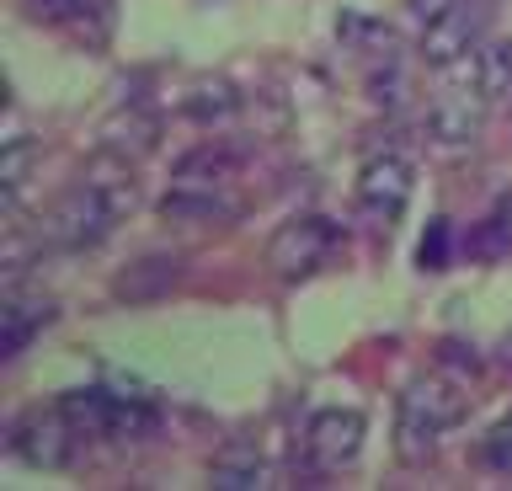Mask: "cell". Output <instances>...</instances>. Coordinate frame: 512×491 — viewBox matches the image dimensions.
<instances>
[{
	"label": "cell",
	"mask_w": 512,
	"mask_h": 491,
	"mask_svg": "<svg viewBox=\"0 0 512 491\" xmlns=\"http://www.w3.org/2000/svg\"><path fill=\"white\" fill-rule=\"evenodd\" d=\"M470 417V395H464L454 379L443 374H422L411 379L406 395H400V422H395V454L406 465H427L432 449H438V433L459 427Z\"/></svg>",
	"instance_id": "6da1fadb"
},
{
	"label": "cell",
	"mask_w": 512,
	"mask_h": 491,
	"mask_svg": "<svg viewBox=\"0 0 512 491\" xmlns=\"http://www.w3.org/2000/svg\"><path fill=\"white\" fill-rule=\"evenodd\" d=\"M118 225L112 219V209L102 198L91 193L86 182L75 187V193H64L54 209L43 214V225H38V241L48 246H64V251H80V246H96V241H107V230Z\"/></svg>",
	"instance_id": "7a4b0ae2"
},
{
	"label": "cell",
	"mask_w": 512,
	"mask_h": 491,
	"mask_svg": "<svg viewBox=\"0 0 512 491\" xmlns=\"http://www.w3.org/2000/svg\"><path fill=\"white\" fill-rule=\"evenodd\" d=\"M75 427L64 411H27L22 422H11V438L6 449L22 459V465L32 470H64L75 459Z\"/></svg>",
	"instance_id": "3957f363"
},
{
	"label": "cell",
	"mask_w": 512,
	"mask_h": 491,
	"mask_svg": "<svg viewBox=\"0 0 512 491\" xmlns=\"http://www.w3.org/2000/svg\"><path fill=\"white\" fill-rule=\"evenodd\" d=\"M331 246H336L331 219H315V214L288 219V225L272 235V246H267V267L278 278H304V273H315V267L331 257Z\"/></svg>",
	"instance_id": "277c9868"
},
{
	"label": "cell",
	"mask_w": 512,
	"mask_h": 491,
	"mask_svg": "<svg viewBox=\"0 0 512 491\" xmlns=\"http://www.w3.org/2000/svg\"><path fill=\"white\" fill-rule=\"evenodd\" d=\"M480 33H486V11L475 0H459L454 11H443L438 22L422 27V59L432 70H459L480 49Z\"/></svg>",
	"instance_id": "5b68a950"
},
{
	"label": "cell",
	"mask_w": 512,
	"mask_h": 491,
	"mask_svg": "<svg viewBox=\"0 0 512 491\" xmlns=\"http://www.w3.org/2000/svg\"><path fill=\"white\" fill-rule=\"evenodd\" d=\"M422 134L443 155H470L486 134V107H480V97H438L422 118Z\"/></svg>",
	"instance_id": "8992f818"
},
{
	"label": "cell",
	"mask_w": 512,
	"mask_h": 491,
	"mask_svg": "<svg viewBox=\"0 0 512 491\" xmlns=\"http://www.w3.org/2000/svg\"><path fill=\"white\" fill-rule=\"evenodd\" d=\"M411 177L416 171H411L406 155L384 150V155H374V161H363V171H358V203L379 219V225H390L411 198Z\"/></svg>",
	"instance_id": "52a82bcc"
},
{
	"label": "cell",
	"mask_w": 512,
	"mask_h": 491,
	"mask_svg": "<svg viewBox=\"0 0 512 491\" xmlns=\"http://www.w3.org/2000/svg\"><path fill=\"white\" fill-rule=\"evenodd\" d=\"M363 411L352 406H326L310 417V433H304V443H310V454L320 459V465H352L363 449Z\"/></svg>",
	"instance_id": "ba28073f"
},
{
	"label": "cell",
	"mask_w": 512,
	"mask_h": 491,
	"mask_svg": "<svg viewBox=\"0 0 512 491\" xmlns=\"http://www.w3.org/2000/svg\"><path fill=\"white\" fill-rule=\"evenodd\" d=\"M176 278H182V257H139V262H128L118 278H112V294L123 299V305H150V299L160 294H171L176 289Z\"/></svg>",
	"instance_id": "9c48e42d"
},
{
	"label": "cell",
	"mask_w": 512,
	"mask_h": 491,
	"mask_svg": "<svg viewBox=\"0 0 512 491\" xmlns=\"http://www.w3.org/2000/svg\"><path fill=\"white\" fill-rule=\"evenodd\" d=\"M454 75L475 86L480 102H512V43H480Z\"/></svg>",
	"instance_id": "30bf717a"
},
{
	"label": "cell",
	"mask_w": 512,
	"mask_h": 491,
	"mask_svg": "<svg viewBox=\"0 0 512 491\" xmlns=\"http://www.w3.org/2000/svg\"><path fill=\"white\" fill-rule=\"evenodd\" d=\"M91 187L96 198L112 209V219H123V214H134V203H139V187H134V166L123 161V155H112V150H102L96 161L86 166V177H80Z\"/></svg>",
	"instance_id": "8fae6325"
},
{
	"label": "cell",
	"mask_w": 512,
	"mask_h": 491,
	"mask_svg": "<svg viewBox=\"0 0 512 491\" xmlns=\"http://www.w3.org/2000/svg\"><path fill=\"white\" fill-rule=\"evenodd\" d=\"M235 171H240V150L224 145V139H214V145L187 150L182 161H176L171 182L176 187H224V182H235Z\"/></svg>",
	"instance_id": "7c38bea8"
},
{
	"label": "cell",
	"mask_w": 512,
	"mask_h": 491,
	"mask_svg": "<svg viewBox=\"0 0 512 491\" xmlns=\"http://www.w3.org/2000/svg\"><path fill=\"white\" fill-rule=\"evenodd\" d=\"M155 145H160V118L144 113V107H118V113L102 123V150L123 155V161L150 155Z\"/></svg>",
	"instance_id": "4fadbf2b"
},
{
	"label": "cell",
	"mask_w": 512,
	"mask_h": 491,
	"mask_svg": "<svg viewBox=\"0 0 512 491\" xmlns=\"http://www.w3.org/2000/svg\"><path fill=\"white\" fill-rule=\"evenodd\" d=\"M160 214L176 219V225H219V219H235V203L224 198V187H176L160 198Z\"/></svg>",
	"instance_id": "5bb4252c"
},
{
	"label": "cell",
	"mask_w": 512,
	"mask_h": 491,
	"mask_svg": "<svg viewBox=\"0 0 512 491\" xmlns=\"http://www.w3.org/2000/svg\"><path fill=\"white\" fill-rule=\"evenodd\" d=\"M54 321V305L48 299H6V310H0V358H16L27 353V342L38 337V331Z\"/></svg>",
	"instance_id": "9a60e30c"
},
{
	"label": "cell",
	"mask_w": 512,
	"mask_h": 491,
	"mask_svg": "<svg viewBox=\"0 0 512 491\" xmlns=\"http://www.w3.org/2000/svg\"><path fill=\"white\" fill-rule=\"evenodd\" d=\"M208 481L219 491H262L267 486V459L251 449V443H230L219 449V459L208 465Z\"/></svg>",
	"instance_id": "2e32d148"
},
{
	"label": "cell",
	"mask_w": 512,
	"mask_h": 491,
	"mask_svg": "<svg viewBox=\"0 0 512 491\" xmlns=\"http://www.w3.org/2000/svg\"><path fill=\"white\" fill-rule=\"evenodd\" d=\"M336 38H342L352 54H374V59H390L400 49L395 27L368 17V11H342V17H336Z\"/></svg>",
	"instance_id": "e0dca14e"
},
{
	"label": "cell",
	"mask_w": 512,
	"mask_h": 491,
	"mask_svg": "<svg viewBox=\"0 0 512 491\" xmlns=\"http://www.w3.org/2000/svg\"><path fill=\"white\" fill-rule=\"evenodd\" d=\"M112 406H118V395H112V390H70L59 401V411L70 417L75 433H91V438L112 433Z\"/></svg>",
	"instance_id": "ac0fdd59"
},
{
	"label": "cell",
	"mask_w": 512,
	"mask_h": 491,
	"mask_svg": "<svg viewBox=\"0 0 512 491\" xmlns=\"http://www.w3.org/2000/svg\"><path fill=\"white\" fill-rule=\"evenodd\" d=\"M240 107V91L230 81H198L187 91V102H182V113L187 118H198V123H214V118H230Z\"/></svg>",
	"instance_id": "d6986e66"
},
{
	"label": "cell",
	"mask_w": 512,
	"mask_h": 491,
	"mask_svg": "<svg viewBox=\"0 0 512 491\" xmlns=\"http://www.w3.org/2000/svg\"><path fill=\"white\" fill-rule=\"evenodd\" d=\"M32 161H38V145H32L27 134H11V139H6V155H0V187H6V209H16V193H22Z\"/></svg>",
	"instance_id": "ffe728a7"
},
{
	"label": "cell",
	"mask_w": 512,
	"mask_h": 491,
	"mask_svg": "<svg viewBox=\"0 0 512 491\" xmlns=\"http://www.w3.org/2000/svg\"><path fill=\"white\" fill-rule=\"evenodd\" d=\"M155 406L144 401V395H118V406H112V433L107 438H144L155 433Z\"/></svg>",
	"instance_id": "44dd1931"
},
{
	"label": "cell",
	"mask_w": 512,
	"mask_h": 491,
	"mask_svg": "<svg viewBox=\"0 0 512 491\" xmlns=\"http://www.w3.org/2000/svg\"><path fill=\"white\" fill-rule=\"evenodd\" d=\"M480 459H486V470L512 475V417H502L486 438H480Z\"/></svg>",
	"instance_id": "7402d4cb"
},
{
	"label": "cell",
	"mask_w": 512,
	"mask_h": 491,
	"mask_svg": "<svg viewBox=\"0 0 512 491\" xmlns=\"http://www.w3.org/2000/svg\"><path fill=\"white\" fill-rule=\"evenodd\" d=\"M416 257H422L427 273H438V267L448 262V225H443V219L427 230V241H422V251H416Z\"/></svg>",
	"instance_id": "603a6c76"
},
{
	"label": "cell",
	"mask_w": 512,
	"mask_h": 491,
	"mask_svg": "<svg viewBox=\"0 0 512 491\" xmlns=\"http://www.w3.org/2000/svg\"><path fill=\"white\" fill-rule=\"evenodd\" d=\"M27 11L38 22H70L75 11H80V0H27Z\"/></svg>",
	"instance_id": "cb8c5ba5"
},
{
	"label": "cell",
	"mask_w": 512,
	"mask_h": 491,
	"mask_svg": "<svg viewBox=\"0 0 512 491\" xmlns=\"http://www.w3.org/2000/svg\"><path fill=\"white\" fill-rule=\"evenodd\" d=\"M459 0H406V11L416 17V27H427V22H438L443 11H454Z\"/></svg>",
	"instance_id": "d4e9b609"
},
{
	"label": "cell",
	"mask_w": 512,
	"mask_h": 491,
	"mask_svg": "<svg viewBox=\"0 0 512 491\" xmlns=\"http://www.w3.org/2000/svg\"><path fill=\"white\" fill-rule=\"evenodd\" d=\"M443 358H448V363H459V369H470V374L480 369V358H475V347H459V342H448V347H443Z\"/></svg>",
	"instance_id": "484cf974"
},
{
	"label": "cell",
	"mask_w": 512,
	"mask_h": 491,
	"mask_svg": "<svg viewBox=\"0 0 512 491\" xmlns=\"http://www.w3.org/2000/svg\"><path fill=\"white\" fill-rule=\"evenodd\" d=\"M491 219H496V225H502V230H507V241H512V198H507V203H502V209H496Z\"/></svg>",
	"instance_id": "4316f807"
}]
</instances>
